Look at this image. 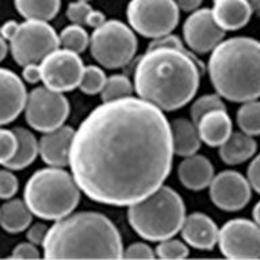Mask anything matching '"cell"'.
<instances>
[{
    "instance_id": "5b68a950",
    "label": "cell",
    "mask_w": 260,
    "mask_h": 260,
    "mask_svg": "<svg viewBox=\"0 0 260 260\" xmlns=\"http://www.w3.org/2000/svg\"><path fill=\"white\" fill-rule=\"evenodd\" d=\"M24 202L32 215L57 221L69 215L80 201V188L60 167L38 170L24 186Z\"/></svg>"
},
{
    "instance_id": "52a82bcc",
    "label": "cell",
    "mask_w": 260,
    "mask_h": 260,
    "mask_svg": "<svg viewBox=\"0 0 260 260\" xmlns=\"http://www.w3.org/2000/svg\"><path fill=\"white\" fill-rule=\"evenodd\" d=\"M91 54L105 68H122L129 64L137 52V38L123 22L111 19L93 30Z\"/></svg>"
},
{
    "instance_id": "4fadbf2b",
    "label": "cell",
    "mask_w": 260,
    "mask_h": 260,
    "mask_svg": "<svg viewBox=\"0 0 260 260\" xmlns=\"http://www.w3.org/2000/svg\"><path fill=\"white\" fill-rule=\"evenodd\" d=\"M210 198L215 206L225 211H237L251 201V184L236 171H222L209 184Z\"/></svg>"
},
{
    "instance_id": "ab89813d",
    "label": "cell",
    "mask_w": 260,
    "mask_h": 260,
    "mask_svg": "<svg viewBox=\"0 0 260 260\" xmlns=\"http://www.w3.org/2000/svg\"><path fill=\"white\" fill-rule=\"evenodd\" d=\"M22 77L24 81H27L30 84H36L41 80V68L40 64L31 62V64L23 65V71H22Z\"/></svg>"
},
{
    "instance_id": "d590c367",
    "label": "cell",
    "mask_w": 260,
    "mask_h": 260,
    "mask_svg": "<svg viewBox=\"0 0 260 260\" xmlns=\"http://www.w3.org/2000/svg\"><path fill=\"white\" fill-rule=\"evenodd\" d=\"M11 257L14 259H38L40 252L37 249V245L32 243H20L18 244L11 253Z\"/></svg>"
},
{
    "instance_id": "d6a6232c",
    "label": "cell",
    "mask_w": 260,
    "mask_h": 260,
    "mask_svg": "<svg viewBox=\"0 0 260 260\" xmlns=\"http://www.w3.org/2000/svg\"><path fill=\"white\" fill-rule=\"evenodd\" d=\"M91 11H92V7L87 2H84V0H76V2H72V3L68 4L67 16H68V19L72 23L83 26V24H85L87 16H88Z\"/></svg>"
},
{
    "instance_id": "4316f807",
    "label": "cell",
    "mask_w": 260,
    "mask_h": 260,
    "mask_svg": "<svg viewBox=\"0 0 260 260\" xmlns=\"http://www.w3.org/2000/svg\"><path fill=\"white\" fill-rule=\"evenodd\" d=\"M60 45L64 49L72 50L75 53H83L89 45V37L83 26L72 23L60 32L58 36Z\"/></svg>"
},
{
    "instance_id": "44dd1931",
    "label": "cell",
    "mask_w": 260,
    "mask_h": 260,
    "mask_svg": "<svg viewBox=\"0 0 260 260\" xmlns=\"http://www.w3.org/2000/svg\"><path fill=\"white\" fill-rule=\"evenodd\" d=\"M257 144L252 136L243 132H232L231 136L219 145V157L229 166L247 161L255 154Z\"/></svg>"
},
{
    "instance_id": "7402d4cb",
    "label": "cell",
    "mask_w": 260,
    "mask_h": 260,
    "mask_svg": "<svg viewBox=\"0 0 260 260\" xmlns=\"http://www.w3.org/2000/svg\"><path fill=\"white\" fill-rule=\"evenodd\" d=\"M172 148L178 156H190L201 148V137L194 122L184 118H178L171 123Z\"/></svg>"
},
{
    "instance_id": "603a6c76",
    "label": "cell",
    "mask_w": 260,
    "mask_h": 260,
    "mask_svg": "<svg viewBox=\"0 0 260 260\" xmlns=\"http://www.w3.org/2000/svg\"><path fill=\"white\" fill-rule=\"evenodd\" d=\"M32 213L22 199H11L0 207V226L8 233H20L31 225Z\"/></svg>"
},
{
    "instance_id": "8d00e7d4",
    "label": "cell",
    "mask_w": 260,
    "mask_h": 260,
    "mask_svg": "<svg viewBox=\"0 0 260 260\" xmlns=\"http://www.w3.org/2000/svg\"><path fill=\"white\" fill-rule=\"evenodd\" d=\"M157 48H174V49H182L184 50V46H183L182 41L179 40V37L171 36L167 34V36L158 37V38H153V41L150 42L149 46H148V50L150 49H157Z\"/></svg>"
},
{
    "instance_id": "f1b7e54d",
    "label": "cell",
    "mask_w": 260,
    "mask_h": 260,
    "mask_svg": "<svg viewBox=\"0 0 260 260\" xmlns=\"http://www.w3.org/2000/svg\"><path fill=\"white\" fill-rule=\"evenodd\" d=\"M106 79L107 77H106L105 72L99 67L87 65L81 73L79 88L81 89V92L87 93V95H95V93L102 91L106 83Z\"/></svg>"
},
{
    "instance_id": "6da1fadb",
    "label": "cell",
    "mask_w": 260,
    "mask_h": 260,
    "mask_svg": "<svg viewBox=\"0 0 260 260\" xmlns=\"http://www.w3.org/2000/svg\"><path fill=\"white\" fill-rule=\"evenodd\" d=\"M174 148L162 110L141 98L103 102L75 132L69 166L89 199L130 206L168 178Z\"/></svg>"
},
{
    "instance_id": "60d3db41",
    "label": "cell",
    "mask_w": 260,
    "mask_h": 260,
    "mask_svg": "<svg viewBox=\"0 0 260 260\" xmlns=\"http://www.w3.org/2000/svg\"><path fill=\"white\" fill-rule=\"evenodd\" d=\"M105 22H106L105 14L101 11H95V10H92V11L88 14V16H87L85 24H87V26H89V27L96 28V27H99L101 24L105 23Z\"/></svg>"
},
{
    "instance_id": "484cf974",
    "label": "cell",
    "mask_w": 260,
    "mask_h": 260,
    "mask_svg": "<svg viewBox=\"0 0 260 260\" xmlns=\"http://www.w3.org/2000/svg\"><path fill=\"white\" fill-rule=\"evenodd\" d=\"M237 125L241 132L249 136H260V101L243 102L237 111Z\"/></svg>"
},
{
    "instance_id": "e575fe53",
    "label": "cell",
    "mask_w": 260,
    "mask_h": 260,
    "mask_svg": "<svg viewBox=\"0 0 260 260\" xmlns=\"http://www.w3.org/2000/svg\"><path fill=\"white\" fill-rule=\"evenodd\" d=\"M122 257L126 259H153L154 253L149 245L144 243H134L123 249Z\"/></svg>"
},
{
    "instance_id": "ba28073f",
    "label": "cell",
    "mask_w": 260,
    "mask_h": 260,
    "mask_svg": "<svg viewBox=\"0 0 260 260\" xmlns=\"http://www.w3.org/2000/svg\"><path fill=\"white\" fill-rule=\"evenodd\" d=\"M8 42L14 60L22 67L31 62L40 64L48 53L60 46L56 30L45 20L26 19L18 23Z\"/></svg>"
},
{
    "instance_id": "8992f818",
    "label": "cell",
    "mask_w": 260,
    "mask_h": 260,
    "mask_svg": "<svg viewBox=\"0 0 260 260\" xmlns=\"http://www.w3.org/2000/svg\"><path fill=\"white\" fill-rule=\"evenodd\" d=\"M186 218L182 197L168 186H160L152 194L130 205L127 219L142 239L162 241L174 237Z\"/></svg>"
},
{
    "instance_id": "277c9868",
    "label": "cell",
    "mask_w": 260,
    "mask_h": 260,
    "mask_svg": "<svg viewBox=\"0 0 260 260\" xmlns=\"http://www.w3.org/2000/svg\"><path fill=\"white\" fill-rule=\"evenodd\" d=\"M209 76L221 98L248 102L260 98V42L248 37L221 41L209 58Z\"/></svg>"
},
{
    "instance_id": "e0dca14e",
    "label": "cell",
    "mask_w": 260,
    "mask_h": 260,
    "mask_svg": "<svg viewBox=\"0 0 260 260\" xmlns=\"http://www.w3.org/2000/svg\"><path fill=\"white\" fill-rule=\"evenodd\" d=\"M180 232L184 241L197 249L210 251L218 241V226L209 215L203 213L187 215Z\"/></svg>"
},
{
    "instance_id": "8fae6325",
    "label": "cell",
    "mask_w": 260,
    "mask_h": 260,
    "mask_svg": "<svg viewBox=\"0 0 260 260\" xmlns=\"http://www.w3.org/2000/svg\"><path fill=\"white\" fill-rule=\"evenodd\" d=\"M40 68L45 87L67 92L79 87L84 65L79 53L57 48L40 61Z\"/></svg>"
},
{
    "instance_id": "ee69618b",
    "label": "cell",
    "mask_w": 260,
    "mask_h": 260,
    "mask_svg": "<svg viewBox=\"0 0 260 260\" xmlns=\"http://www.w3.org/2000/svg\"><path fill=\"white\" fill-rule=\"evenodd\" d=\"M8 53V44H7V40L4 38L2 34H0V62L6 58Z\"/></svg>"
},
{
    "instance_id": "30bf717a",
    "label": "cell",
    "mask_w": 260,
    "mask_h": 260,
    "mask_svg": "<svg viewBox=\"0 0 260 260\" xmlns=\"http://www.w3.org/2000/svg\"><path fill=\"white\" fill-rule=\"evenodd\" d=\"M69 115V102L62 92L48 87H37L27 93L24 117L32 129L41 133L64 125Z\"/></svg>"
},
{
    "instance_id": "5bb4252c",
    "label": "cell",
    "mask_w": 260,
    "mask_h": 260,
    "mask_svg": "<svg viewBox=\"0 0 260 260\" xmlns=\"http://www.w3.org/2000/svg\"><path fill=\"white\" fill-rule=\"evenodd\" d=\"M184 41L197 53L211 52L223 40L225 30L215 22L211 8L192 11L183 26Z\"/></svg>"
},
{
    "instance_id": "9c48e42d",
    "label": "cell",
    "mask_w": 260,
    "mask_h": 260,
    "mask_svg": "<svg viewBox=\"0 0 260 260\" xmlns=\"http://www.w3.org/2000/svg\"><path fill=\"white\" fill-rule=\"evenodd\" d=\"M126 16L133 30L148 38L167 36L178 26L175 0H130Z\"/></svg>"
},
{
    "instance_id": "1f68e13d",
    "label": "cell",
    "mask_w": 260,
    "mask_h": 260,
    "mask_svg": "<svg viewBox=\"0 0 260 260\" xmlns=\"http://www.w3.org/2000/svg\"><path fill=\"white\" fill-rule=\"evenodd\" d=\"M16 148H18V138L14 130L0 127V164L2 166L14 157Z\"/></svg>"
},
{
    "instance_id": "7dc6e473",
    "label": "cell",
    "mask_w": 260,
    "mask_h": 260,
    "mask_svg": "<svg viewBox=\"0 0 260 260\" xmlns=\"http://www.w3.org/2000/svg\"><path fill=\"white\" fill-rule=\"evenodd\" d=\"M248 2H249V3L252 4V7H253V6H255V4L257 3V2H259V0H248Z\"/></svg>"
},
{
    "instance_id": "c3c4849f",
    "label": "cell",
    "mask_w": 260,
    "mask_h": 260,
    "mask_svg": "<svg viewBox=\"0 0 260 260\" xmlns=\"http://www.w3.org/2000/svg\"><path fill=\"white\" fill-rule=\"evenodd\" d=\"M84 2H88V0H84Z\"/></svg>"
},
{
    "instance_id": "f546056e",
    "label": "cell",
    "mask_w": 260,
    "mask_h": 260,
    "mask_svg": "<svg viewBox=\"0 0 260 260\" xmlns=\"http://www.w3.org/2000/svg\"><path fill=\"white\" fill-rule=\"evenodd\" d=\"M211 110H225V103L222 102L218 93H209L198 98L191 106V118L192 122L197 123L203 114L209 113Z\"/></svg>"
},
{
    "instance_id": "bcb514c9",
    "label": "cell",
    "mask_w": 260,
    "mask_h": 260,
    "mask_svg": "<svg viewBox=\"0 0 260 260\" xmlns=\"http://www.w3.org/2000/svg\"><path fill=\"white\" fill-rule=\"evenodd\" d=\"M252 8H253V12H255L256 15L260 16V0H259V2H257V3H256L255 6H253V7H252Z\"/></svg>"
},
{
    "instance_id": "cb8c5ba5",
    "label": "cell",
    "mask_w": 260,
    "mask_h": 260,
    "mask_svg": "<svg viewBox=\"0 0 260 260\" xmlns=\"http://www.w3.org/2000/svg\"><path fill=\"white\" fill-rule=\"evenodd\" d=\"M14 133L18 138V148L14 157L6 162L4 167L11 171H19L28 167L36 160L38 154V142L36 136L24 127H15Z\"/></svg>"
},
{
    "instance_id": "ac0fdd59",
    "label": "cell",
    "mask_w": 260,
    "mask_h": 260,
    "mask_svg": "<svg viewBox=\"0 0 260 260\" xmlns=\"http://www.w3.org/2000/svg\"><path fill=\"white\" fill-rule=\"evenodd\" d=\"M179 180L188 190L199 191L209 187L214 178V168L210 160L202 154H190L179 164Z\"/></svg>"
},
{
    "instance_id": "3957f363",
    "label": "cell",
    "mask_w": 260,
    "mask_h": 260,
    "mask_svg": "<svg viewBox=\"0 0 260 260\" xmlns=\"http://www.w3.org/2000/svg\"><path fill=\"white\" fill-rule=\"evenodd\" d=\"M48 259H121V235L106 215L83 211L57 219L45 236Z\"/></svg>"
},
{
    "instance_id": "2e32d148",
    "label": "cell",
    "mask_w": 260,
    "mask_h": 260,
    "mask_svg": "<svg viewBox=\"0 0 260 260\" xmlns=\"http://www.w3.org/2000/svg\"><path fill=\"white\" fill-rule=\"evenodd\" d=\"M75 130L71 126H60L52 132H46L38 142V153L48 166L62 167L69 164Z\"/></svg>"
},
{
    "instance_id": "d4e9b609",
    "label": "cell",
    "mask_w": 260,
    "mask_h": 260,
    "mask_svg": "<svg viewBox=\"0 0 260 260\" xmlns=\"http://www.w3.org/2000/svg\"><path fill=\"white\" fill-rule=\"evenodd\" d=\"M14 4L24 19L48 22L58 14L61 0H14Z\"/></svg>"
},
{
    "instance_id": "f6af8a7d",
    "label": "cell",
    "mask_w": 260,
    "mask_h": 260,
    "mask_svg": "<svg viewBox=\"0 0 260 260\" xmlns=\"http://www.w3.org/2000/svg\"><path fill=\"white\" fill-rule=\"evenodd\" d=\"M252 215H253V219H255V222L257 223L260 226V201L255 205L253 207V211H252Z\"/></svg>"
},
{
    "instance_id": "9a60e30c",
    "label": "cell",
    "mask_w": 260,
    "mask_h": 260,
    "mask_svg": "<svg viewBox=\"0 0 260 260\" xmlns=\"http://www.w3.org/2000/svg\"><path fill=\"white\" fill-rule=\"evenodd\" d=\"M27 91L15 72L0 68V126L15 121L24 110Z\"/></svg>"
},
{
    "instance_id": "7a4b0ae2",
    "label": "cell",
    "mask_w": 260,
    "mask_h": 260,
    "mask_svg": "<svg viewBox=\"0 0 260 260\" xmlns=\"http://www.w3.org/2000/svg\"><path fill=\"white\" fill-rule=\"evenodd\" d=\"M202 65L184 49H150L134 71L138 96L166 111H174L195 96Z\"/></svg>"
},
{
    "instance_id": "83f0119b",
    "label": "cell",
    "mask_w": 260,
    "mask_h": 260,
    "mask_svg": "<svg viewBox=\"0 0 260 260\" xmlns=\"http://www.w3.org/2000/svg\"><path fill=\"white\" fill-rule=\"evenodd\" d=\"M102 101L110 102L121 98L132 96L133 93V84L129 77L125 75H113L106 79V83L101 91Z\"/></svg>"
},
{
    "instance_id": "7c38bea8",
    "label": "cell",
    "mask_w": 260,
    "mask_h": 260,
    "mask_svg": "<svg viewBox=\"0 0 260 260\" xmlns=\"http://www.w3.org/2000/svg\"><path fill=\"white\" fill-rule=\"evenodd\" d=\"M217 243L226 257L257 259L260 257V226L245 218L231 219L218 229Z\"/></svg>"
},
{
    "instance_id": "ffe728a7",
    "label": "cell",
    "mask_w": 260,
    "mask_h": 260,
    "mask_svg": "<svg viewBox=\"0 0 260 260\" xmlns=\"http://www.w3.org/2000/svg\"><path fill=\"white\" fill-rule=\"evenodd\" d=\"M201 141L209 146H219L232 133V119L226 110H211L195 123Z\"/></svg>"
},
{
    "instance_id": "b9f144b4",
    "label": "cell",
    "mask_w": 260,
    "mask_h": 260,
    "mask_svg": "<svg viewBox=\"0 0 260 260\" xmlns=\"http://www.w3.org/2000/svg\"><path fill=\"white\" fill-rule=\"evenodd\" d=\"M175 3L179 7V10H183L186 12H192L198 10L202 0H175Z\"/></svg>"
},
{
    "instance_id": "f35d334b",
    "label": "cell",
    "mask_w": 260,
    "mask_h": 260,
    "mask_svg": "<svg viewBox=\"0 0 260 260\" xmlns=\"http://www.w3.org/2000/svg\"><path fill=\"white\" fill-rule=\"evenodd\" d=\"M27 240L34 245H42L45 236L48 233V226L45 223H32L27 228Z\"/></svg>"
},
{
    "instance_id": "4dcf8cb0",
    "label": "cell",
    "mask_w": 260,
    "mask_h": 260,
    "mask_svg": "<svg viewBox=\"0 0 260 260\" xmlns=\"http://www.w3.org/2000/svg\"><path fill=\"white\" fill-rule=\"evenodd\" d=\"M158 257L161 259H184L188 256V248L183 241L175 239H166L160 241L156 248Z\"/></svg>"
},
{
    "instance_id": "7bdbcfd3",
    "label": "cell",
    "mask_w": 260,
    "mask_h": 260,
    "mask_svg": "<svg viewBox=\"0 0 260 260\" xmlns=\"http://www.w3.org/2000/svg\"><path fill=\"white\" fill-rule=\"evenodd\" d=\"M16 26H18V22L16 20H7L6 23H3L0 26V34L6 38V40H10L15 31Z\"/></svg>"
},
{
    "instance_id": "836d02e7",
    "label": "cell",
    "mask_w": 260,
    "mask_h": 260,
    "mask_svg": "<svg viewBox=\"0 0 260 260\" xmlns=\"http://www.w3.org/2000/svg\"><path fill=\"white\" fill-rule=\"evenodd\" d=\"M18 188L19 183L11 170H0V199H11Z\"/></svg>"
},
{
    "instance_id": "74e56055",
    "label": "cell",
    "mask_w": 260,
    "mask_h": 260,
    "mask_svg": "<svg viewBox=\"0 0 260 260\" xmlns=\"http://www.w3.org/2000/svg\"><path fill=\"white\" fill-rule=\"evenodd\" d=\"M247 179L251 187L260 194V154H257L251 161L247 171Z\"/></svg>"
},
{
    "instance_id": "d6986e66",
    "label": "cell",
    "mask_w": 260,
    "mask_h": 260,
    "mask_svg": "<svg viewBox=\"0 0 260 260\" xmlns=\"http://www.w3.org/2000/svg\"><path fill=\"white\" fill-rule=\"evenodd\" d=\"M211 12L219 27L233 31L249 22L253 8L248 0H214Z\"/></svg>"
}]
</instances>
